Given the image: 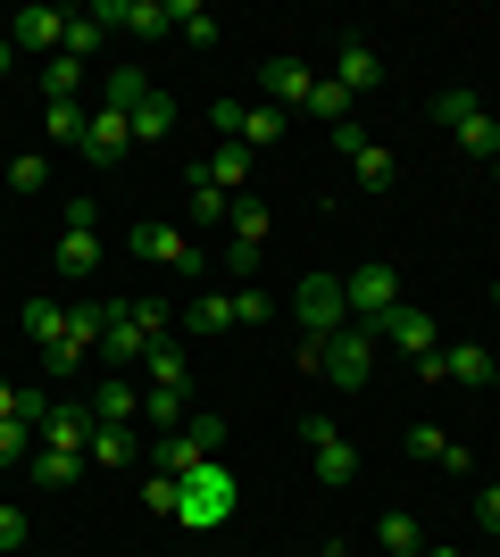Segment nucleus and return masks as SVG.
<instances>
[{"instance_id":"obj_1","label":"nucleus","mask_w":500,"mask_h":557,"mask_svg":"<svg viewBox=\"0 0 500 557\" xmlns=\"http://www.w3.org/2000/svg\"><path fill=\"white\" fill-rule=\"evenodd\" d=\"M150 342H167V308L159 300H134V308H109V333H100V358H118L109 374H125V367H143L150 358Z\"/></svg>"},{"instance_id":"obj_2","label":"nucleus","mask_w":500,"mask_h":557,"mask_svg":"<svg viewBox=\"0 0 500 557\" xmlns=\"http://www.w3.org/2000/svg\"><path fill=\"white\" fill-rule=\"evenodd\" d=\"M225 516H234V466H225V458L192 466V474H184V499H175V524H184V533H217Z\"/></svg>"},{"instance_id":"obj_3","label":"nucleus","mask_w":500,"mask_h":557,"mask_svg":"<svg viewBox=\"0 0 500 557\" xmlns=\"http://www.w3.org/2000/svg\"><path fill=\"white\" fill-rule=\"evenodd\" d=\"M317 374H326L333 392H358V383L376 374V325H342V333H326V358H317Z\"/></svg>"},{"instance_id":"obj_4","label":"nucleus","mask_w":500,"mask_h":557,"mask_svg":"<svg viewBox=\"0 0 500 557\" xmlns=\"http://www.w3.org/2000/svg\"><path fill=\"white\" fill-rule=\"evenodd\" d=\"M292 317H301V333H309V342L342 333V325H351V300H342V275H301V283H292Z\"/></svg>"},{"instance_id":"obj_5","label":"nucleus","mask_w":500,"mask_h":557,"mask_svg":"<svg viewBox=\"0 0 500 557\" xmlns=\"http://www.w3.org/2000/svg\"><path fill=\"white\" fill-rule=\"evenodd\" d=\"M100 209L93 200H68V233H59V258H50V267H59V283H93L100 275Z\"/></svg>"},{"instance_id":"obj_6","label":"nucleus","mask_w":500,"mask_h":557,"mask_svg":"<svg viewBox=\"0 0 500 557\" xmlns=\"http://www.w3.org/2000/svg\"><path fill=\"white\" fill-rule=\"evenodd\" d=\"M434 125L459 134L476 159H500V125H492V109H484L476 92H434Z\"/></svg>"},{"instance_id":"obj_7","label":"nucleus","mask_w":500,"mask_h":557,"mask_svg":"<svg viewBox=\"0 0 500 557\" xmlns=\"http://www.w3.org/2000/svg\"><path fill=\"white\" fill-rule=\"evenodd\" d=\"M342 300H351V325H383V317L401 308V275H392L383 258H367L358 275H342Z\"/></svg>"},{"instance_id":"obj_8","label":"nucleus","mask_w":500,"mask_h":557,"mask_svg":"<svg viewBox=\"0 0 500 557\" xmlns=\"http://www.w3.org/2000/svg\"><path fill=\"white\" fill-rule=\"evenodd\" d=\"M301 442H309V458H317V483H326V491H351V483H358V449L342 442V433H333L326 417H309V424H301Z\"/></svg>"},{"instance_id":"obj_9","label":"nucleus","mask_w":500,"mask_h":557,"mask_svg":"<svg viewBox=\"0 0 500 557\" xmlns=\"http://www.w3.org/2000/svg\"><path fill=\"white\" fill-rule=\"evenodd\" d=\"M134 258H150V267H175V275H200V267H209V258H200V250H192V242H184V233H175V225H134Z\"/></svg>"},{"instance_id":"obj_10","label":"nucleus","mask_w":500,"mask_h":557,"mask_svg":"<svg viewBox=\"0 0 500 557\" xmlns=\"http://www.w3.org/2000/svg\"><path fill=\"white\" fill-rule=\"evenodd\" d=\"M9 50L59 59V50H68V17H59V9H17V17H9Z\"/></svg>"},{"instance_id":"obj_11","label":"nucleus","mask_w":500,"mask_h":557,"mask_svg":"<svg viewBox=\"0 0 500 557\" xmlns=\"http://www.w3.org/2000/svg\"><path fill=\"white\" fill-rule=\"evenodd\" d=\"M93 166H109V159H125L134 150V116H118V109H93L84 116V141H75Z\"/></svg>"},{"instance_id":"obj_12","label":"nucleus","mask_w":500,"mask_h":557,"mask_svg":"<svg viewBox=\"0 0 500 557\" xmlns=\"http://www.w3.org/2000/svg\"><path fill=\"white\" fill-rule=\"evenodd\" d=\"M333 84H342V92H383V59L367 42H358V34H342V50H333Z\"/></svg>"},{"instance_id":"obj_13","label":"nucleus","mask_w":500,"mask_h":557,"mask_svg":"<svg viewBox=\"0 0 500 557\" xmlns=\"http://www.w3.org/2000/svg\"><path fill=\"white\" fill-rule=\"evenodd\" d=\"M192 175H200V184H217L225 200H242V184H251V150H242V141H217L209 159H192Z\"/></svg>"},{"instance_id":"obj_14","label":"nucleus","mask_w":500,"mask_h":557,"mask_svg":"<svg viewBox=\"0 0 500 557\" xmlns=\"http://www.w3.org/2000/svg\"><path fill=\"white\" fill-rule=\"evenodd\" d=\"M93 399H59V408H50V424H42V442L50 449H75V458H84V442H93Z\"/></svg>"},{"instance_id":"obj_15","label":"nucleus","mask_w":500,"mask_h":557,"mask_svg":"<svg viewBox=\"0 0 500 557\" xmlns=\"http://www.w3.org/2000/svg\"><path fill=\"white\" fill-rule=\"evenodd\" d=\"M376 342L408 349V358H426V349H442V342H434V317H426V308H392V317L376 325Z\"/></svg>"},{"instance_id":"obj_16","label":"nucleus","mask_w":500,"mask_h":557,"mask_svg":"<svg viewBox=\"0 0 500 557\" xmlns=\"http://www.w3.org/2000/svg\"><path fill=\"white\" fill-rule=\"evenodd\" d=\"M100 25H125V34H167V0H100Z\"/></svg>"},{"instance_id":"obj_17","label":"nucleus","mask_w":500,"mask_h":557,"mask_svg":"<svg viewBox=\"0 0 500 557\" xmlns=\"http://www.w3.org/2000/svg\"><path fill=\"white\" fill-rule=\"evenodd\" d=\"M17 325L34 333V342H42V358H50V349H68V308L50 300V292H42V300H25V308H17Z\"/></svg>"},{"instance_id":"obj_18","label":"nucleus","mask_w":500,"mask_h":557,"mask_svg":"<svg viewBox=\"0 0 500 557\" xmlns=\"http://www.w3.org/2000/svg\"><path fill=\"white\" fill-rule=\"evenodd\" d=\"M143 442H134V424H93V442H84V466H134Z\"/></svg>"},{"instance_id":"obj_19","label":"nucleus","mask_w":500,"mask_h":557,"mask_svg":"<svg viewBox=\"0 0 500 557\" xmlns=\"http://www.w3.org/2000/svg\"><path fill=\"white\" fill-rule=\"evenodd\" d=\"M408 458H426V466H451V474H467V449L442 433V424H408Z\"/></svg>"},{"instance_id":"obj_20","label":"nucleus","mask_w":500,"mask_h":557,"mask_svg":"<svg viewBox=\"0 0 500 557\" xmlns=\"http://www.w3.org/2000/svg\"><path fill=\"white\" fill-rule=\"evenodd\" d=\"M93 417H100V424H134V417H143V392H134L125 374H109V383L93 392Z\"/></svg>"},{"instance_id":"obj_21","label":"nucleus","mask_w":500,"mask_h":557,"mask_svg":"<svg viewBox=\"0 0 500 557\" xmlns=\"http://www.w3.org/2000/svg\"><path fill=\"white\" fill-rule=\"evenodd\" d=\"M143 100H150V75H143V67H109V84H100V109L134 116Z\"/></svg>"},{"instance_id":"obj_22","label":"nucleus","mask_w":500,"mask_h":557,"mask_svg":"<svg viewBox=\"0 0 500 557\" xmlns=\"http://www.w3.org/2000/svg\"><path fill=\"white\" fill-rule=\"evenodd\" d=\"M150 458H159V466H150V474H175V483H184L192 466H209V449L192 442V433H159V449H150Z\"/></svg>"},{"instance_id":"obj_23","label":"nucleus","mask_w":500,"mask_h":557,"mask_svg":"<svg viewBox=\"0 0 500 557\" xmlns=\"http://www.w3.org/2000/svg\"><path fill=\"white\" fill-rule=\"evenodd\" d=\"M192 333H234V292H200V300L184 308Z\"/></svg>"},{"instance_id":"obj_24","label":"nucleus","mask_w":500,"mask_h":557,"mask_svg":"<svg viewBox=\"0 0 500 557\" xmlns=\"http://www.w3.org/2000/svg\"><path fill=\"white\" fill-rule=\"evenodd\" d=\"M351 175L367 191H392V175H401V159H392V150H383V141H367V150H351Z\"/></svg>"},{"instance_id":"obj_25","label":"nucleus","mask_w":500,"mask_h":557,"mask_svg":"<svg viewBox=\"0 0 500 557\" xmlns=\"http://www.w3.org/2000/svg\"><path fill=\"white\" fill-rule=\"evenodd\" d=\"M25 474L50 491V483H75V474H84V458H75V449H50V442H42L34 458H25Z\"/></svg>"},{"instance_id":"obj_26","label":"nucleus","mask_w":500,"mask_h":557,"mask_svg":"<svg viewBox=\"0 0 500 557\" xmlns=\"http://www.w3.org/2000/svg\"><path fill=\"white\" fill-rule=\"evenodd\" d=\"M376 541H383V557H417V549H426L417 516H401V508H392V516H376Z\"/></svg>"},{"instance_id":"obj_27","label":"nucleus","mask_w":500,"mask_h":557,"mask_svg":"<svg viewBox=\"0 0 500 557\" xmlns=\"http://www.w3.org/2000/svg\"><path fill=\"white\" fill-rule=\"evenodd\" d=\"M167 34H184V42H217V17L200 0H167Z\"/></svg>"},{"instance_id":"obj_28","label":"nucleus","mask_w":500,"mask_h":557,"mask_svg":"<svg viewBox=\"0 0 500 557\" xmlns=\"http://www.w3.org/2000/svg\"><path fill=\"white\" fill-rule=\"evenodd\" d=\"M143 374H150V383H159V392H184V349H175V333H167V342H150Z\"/></svg>"},{"instance_id":"obj_29","label":"nucleus","mask_w":500,"mask_h":557,"mask_svg":"<svg viewBox=\"0 0 500 557\" xmlns=\"http://www.w3.org/2000/svg\"><path fill=\"white\" fill-rule=\"evenodd\" d=\"M276 141H284V109H242V150H276Z\"/></svg>"},{"instance_id":"obj_30","label":"nucleus","mask_w":500,"mask_h":557,"mask_svg":"<svg viewBox=\"0 0 500 557\" xmlns=\"http://www.w3.org/2000/svg\"><path fill=\"white\" fill-rule=\"evenodd\" d=\"M167 134H175V100L150 92L143 109H134V141H167Z\"/></svg>"},{"instance_id":"obj_31","label":"nucleus","mask_w":500,"mask_h":557,"mask_svg":"<svg viewBox=\"0 0 500 557\" xmlns=\"http://www.w3.org/2000/svg\"><path fill=\"white\" fill-rule=\"evenodd\" d=\"M42 92H50V100H75V92H84V59H68V50H59V59H42Z\"/></svg>"},{"instance_id":"obj_32","label":"nucleus","mask_w":500,"mask_h":557,"mask_svg":"<svg viewBox=\"0 0 500 557\" xmlns=\"http://www.w3.org/2000/svg\"><path fill=\"white\" fill-rule=\"evenodd\" d=\"M143 424H159V433H184V392H159V383H150V392H143Z\"/></svg>"},{"instance_id":"obj_33","label":"nucleus","mask_w":500,"mask_h":557,"mask_svg":"<svg viewBox=\"0 0 500 557\" xmlns=\"http://www.w3.org/2000/svg\"><path fill=\"white\" fill-rule=\"evenodd\" d=\"M225 225H234V242H242V250H259V242H267V209L251 200V191L234 200V216H225Z\"/></svg>"},{"instance_id":"obj_34","label":"nucleus","mask_w":500,"mask_h":557,"mask_svg":"<svg viewBox=\"0 0 500 557\" xmlns=\"http://www.w3.org/2000/svg\"><path fill=\"white\" fill-rule=\"evenodd\" d=\"M184 184H192V216H200V225H217V216H234V200H225L217 184H200L192 166H184Z\"/></svg>"},{"instance_id":"obj_35","label":"nucleus","mask_w":500,"mask_h":557,"mask_svg":"<svg viewBox=\"0 0 500 557\" xmlns=\"http://www.w3.org/2000/svg\"><path fill=\"white\" fill-rule=\"evenodd\" d=\"M100 34H109V25H100L93 9H84V17H68V59H84V67H93V50H100Z\"/></svg>"},{"instance_id":"obj_36","label":"nucleus","mask_w":500,"mask_h":557,"mask_svg":"<svg viewBox=\"0 0 500 557\" xmlns=\"http://www.w3.org/2000/svg\"><path fill=\"white\" fill-rule=\"evenodd\" d=\"M175 499H184V483H175V474H150V483H143V508H150V516H175Z\"/></svg>"},{"instance_id":"obj_37","label":"nucleus","mask_w":500,"mask_h":557,"mask_svg":"<svg viewBox=\"0 0 500 557\" xmlns=\"http://www.w3.org/2000/svg\"><path fill=\"white\" fill-rule=\"evenodd\" d=\"M50 141H84V109L75 100H50Z\"/></svg>"},{"instance_id":"obj_38","label":"nucleus","mask_w":500,"mask_h":557,"mask_svg":"<svg viewBox=\"0 0 500 557\" xmlns=\"http://www.w3.org/2000/svg\"><path fill=\"white\" fill-rule=\"evenodd\" d=\"M42 175H50V166H42V150H34V159H9V191H25V200L42 191Z\"/></svg>"},{"instance_id":"obj_39","label":"nucleus","mask_w":500,"mask_h":557,"mask_svg":"<svg viewBox=\"0 0 500 557\" xmlns=\"http://www.w3.org/2000/svg\"><path fill=\"white\" fill-rule=\"evenodd\" d=\"M267 317H276V300H267L259 283H251V292H234V325H267Z\"/></svg>"},{"instance_id":"obj_40","label":"nucleus","mask_w":500,"mask_h":557,"mask_svg":"<svg viewBox=\"0 0 500 557\" xmlns=\"http://www.w3.org/2000/svg\"><path fill=\"white\" fill-rule=\"evenodd\" d=\"M25 442H34V424H25V417L0 424V466H17V458H25Z\"/></svg>"},{"instance_id":"obj_41","label":"nucleus","mask_w":500,"mask_h":557,"mask_svg":"<svg viewBox=\"0 0 500 557\" xmlns=\"http://www.w3.org/2000/svg\"><path fill=\"white\" fill-rule=\"evenodd\" d=\"M184 433H192V442H200V449H209V458H217V449H225V433H234V424H225V417H192Z\"/></svg>"},{"instance_id":"obj_42","label":"nucleus","mask_w":500,"mask_h":557,"mask_svg":"<svg viewBox=\"0 0 500 557\" xmlns=\"http://www.w3.org/2000/svg\"><path fill=\"white\" fill-rule=\"evenodd\" d=\"M209 125H217V141H242V100H217Z\"/></svg>"},{"instance_id":"obj_43","label":"nucleus","mask_w":500,"mask_h":557,"mask_svg":"<svg viewBox=\"0 0 500 557\" xmlns=\"http://www.w3.org/2000/svg\"><path fill=\"white\" fill-rule=\"evenodd\" d=\"M25 533H34V524H25V508H0V549H25Z\"/></svg>"},{"instance_id":"obj_44","label":"nucleus","mask_w":500,"mask_h":557,"mask_svg":"<svg viewBox=\"0 0 500 557\" xmlns=\"http://www.w3.org/2000/svg\"><path fill=\"white\" fill-rule=\"evenodd\" d=\"M476 524H484V533H500V483L476 491Z\"/></svg>"},{"instance_id":"obj_45","label":"nucleus","mask_w":500,"mask_h":557,"mask_svg":"<svg viewBox=\"0 0 500 557\" xmlns=\"http://www.w3.org/2000/svg\"><path fill=\"white\" fill-rule=\"evenodd\" d=\"M17 417V383H9V374H0V424Z\"/></svg>"},{"instance_id":"obj_46","label":"nucleus","mask_w":500,"mask_h":557,"mask_svg":"<svg viewBox=\"0 0 500 557\" xmlns=\"http://www.w3.org/2000/svg\"><path fill=\"white\" fill-rule=\"evenodd\" d=\"M9 67H17V50H9V34H0V75H9Z\"/></svg>"},{"instance_id":"obj_47","label":"nucleus","mask_w":500,"mask_h":557,"mask_svg":"<svg viewBox=\"0 0 500 557\" xmlns=\"http://www.w3.org/2000/svg\"><path fill=\"white\" fill-rule=\"evenodd\" d=\"M417 557H459V549H434V541H426V549H417Z\"/></svg>"},{"instance_id":"obj_48","label":"nucleus","mask_w":500,"mask_h":557,"mask_svg":"<svg viewBox=\"0 0 500 557\" xmlns=\"http://www.w3.org/2000/svg\"><path fill=\"white\" fill-rule=\"evenodd\" d=\"M492 308H500V283H492Z\"/></svg>"},{"instance_id":"obj_49","label":"nucleus","mask_w":500,"mask_h":557,"mask_svg":"<svg viewBox=\"0 0 500 557\" xmlns=\"http://www.w3.org/2000/svg\"><path fill=\"white\" fill-rule=\"evenodd\" d=\"M492 175H500V159H492Z\"/></svg>"}]
</instances>
